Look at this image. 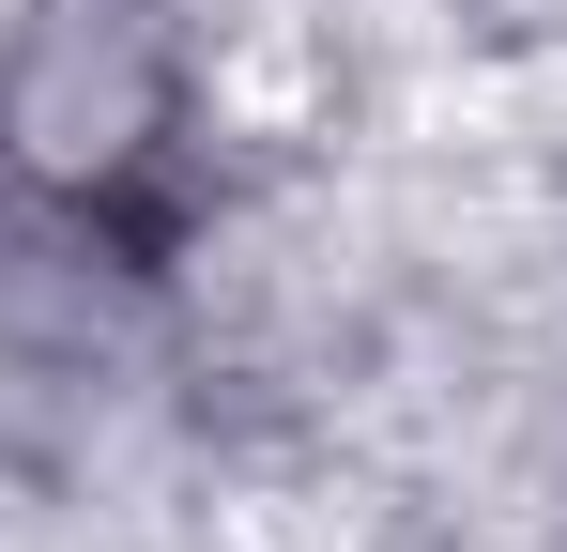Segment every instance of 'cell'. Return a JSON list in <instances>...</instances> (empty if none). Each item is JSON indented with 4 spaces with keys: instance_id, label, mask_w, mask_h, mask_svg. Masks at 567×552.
I'll return each instance as SVG.
<instances>
[{
    "instance_id": "cell-1",
    "label": "cell",
    "mask_w": 567,
    "mask_h": 552,
    "mask_svg": "<svg viewBox=\"0 0 567 552\" xmlns=\"http://www.w3.org/2000/svg\"><path fill=\"white\" fill-rule=\"evenodd\" d=\"M185 154V31L154 0H31L0 47V170L62 215H123Z\"/></svg>"
}]
</instances>
